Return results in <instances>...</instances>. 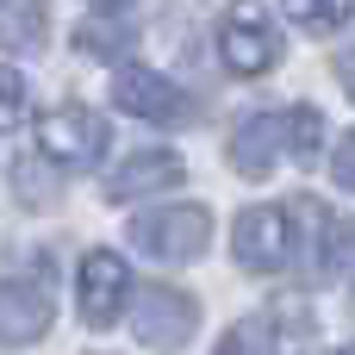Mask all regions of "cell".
I'll use <instances>...</instances> for the list:
<instances>
[{"instance_id": "4", "label": "cell", "mask_w": 355, "mask_h": 355, "mask_svg": "<svg viewBox=\"0 0 355 355\" xmlns=\"http://www.w3.org/2000/svg\"><path fill=\"white\" fill-rule=\"evenodd\" d=\"M37 150L56 168H94L106 156V119L69 100V106H56V112L37 119Z\"/></svg>"}, {"instance_id": "21", "label": "cell", "mask_w": 355, "mask_h": 355, "mask_svg": "<svg viewBox=\"0 0 355 355\" xmlns=\"http://www.w3.org/2000/svg\"><path fill=\"white\" fill-rule=\"evenodd\" d=\"M337 355H355V343H349V349H337Z\"/></svg>"}, {"instance_id": "5", "label": "cell", "mask_w": 355, "mask_h": 355, "mask_svg": "<svg viewBox=\"0 0 355 355\" xmlns=\"http://www.w3.org/2000/svg\"><path fill=\"white\" fill-rule=\"evenodd\" d=\"M56 318V287L44 268L31 275H12L0 281V349H19V343H37Z\"/></svg>"}, {"instance_id": "8", "label": "cell", "mask_w": 355, "mask_h": 355, "mask_svg": "<svg viewBox=\"0 0 355 355\" xmlns=\"http://www.w3.org/2000/svg\"><path fill=\"white\" fill-rule=\"evenodd\" d=\"M112 100H119V112L150 119V125H175V119H187V112H193V100H187L168 75H156V69H144V62L112 69Z\"/></svg>"}, {"instance_id": "18", "label": "cell", "mask_w": 355, "mask_h": 355, "mask_svg": "<svg viewBox=\"0 0 355 355\" xmlns=\"http://www.w3.org/2000/svg\"><path fill=\"white\" fill-rule=\"evenodd\" d=\"M337 69H343V87H349V94H355V50H349V56H343V62H337Z\"/></svg>"}, {"instance_id": "9", "label": "cell", "mask_w": 355, "mask_h": 355, "mask_svg": "<svg viewBox=\"0 0 355 355\" xmlns=\"http://www.w3.org/2000/svg\"><path fill=\"white\" fill-rule=\"evenodd\" d=\"M181 175H187V162H181L175 150H137V156H125V162L106 175V200L131 206V200H144V193H162V187H175Z\"/></svg>"}, {"instance_id": "13", "label": "cell", "mask_w": 355, "mask_h": 355, "mask_svg": "<svg viewBox=\"0 0 355 355\" xmlns=\"http://www.w3.org/2000/svg\"><path fill=\"white\" fill-rule=\"evenodd\" d=\"M281 125H287V150L300 162H318V150H324V112L318 106H293Z\"/></svg>"}, {"instance_id": "16", "label": "cell", "mask_w": 355, "mask_h": 355, "mask_svg": "<svg viewBox=\"0 0 355 355\" xmlns=\"http://www.w3.org/2000/svg\"><path fill=\"white\" fill-rule=\"evenodd\" d=\"M125 44H131V37H125V31H119V37H112V31H106V25H87V31H81V50H94V56H119V50H125Z\"/></svg>"}, {"instance_id": "14", "label": "cell", "mask_w": 355, "mask_h": 355, "mask_svg": "<svg viewBox=\"0 0 355 355\" xmlns=\"http://www.w3.org/2000/svg\"><path fill=\"white\" fill-rule=\"evenodd\" d=\"M212 355H275V324L268 318H237Z\"/></svg>"}, {"instance_id": "19", "label": "cell", "mask_w": 355, "mask_h": 355, "mask_svg": "<svg viewBox=\"0 0 355 355\" xmlns=\"http://www.w3.org/2000/svg\"><path fill=\"white\" fill-rule=\"evenodd\" d=\"M343 243H349V281H355V225H343Z\"/></svg>"}, {"instance_id": "12", "label": "cell", "mask_w": 355, "mask_h": 355, "mask_svg": "<svg viewBox=\"0 0 355 355\" xmlns=\"http://www.w3.org/2000/svg\"><path fill=\"white\" fill-rule=\"evenodd\" d=\"M281 12H287L300 31L331 37V31H343V25L355 19V0H281Z\"/></svg>"}, {"instance_id": "11", "label": "cell", "mask_w": 355, "mask_h": 355, "mask_svg": "<svg viewBox=\"0 0 355 355\" xmlns=\"http://www.w3.org/2000/svg\"><path fill=\"white\" fill-rule=\"evenodd\" d=\"M44 31H50V12L44 0H0V50H44Z\"/></svg>"}, {"instance_id": "7", "label": "cell", "mask_w": 355, "mask_h": 355, "mask_svg": "<svg viewBox=\"0 0 355 355\" xmlns=\"http://www.w3.org/2000/svg\"><path fill=\"white\" fill-rule=\"evenodd\" d=\"M125 300H131V268L119 262V250H87L81 268H75V306H81V318L94 331H106V324H119Z\"/></svg>"}, {"instance_id": "6", "label": "cell", "mask_w": 355, "mask_h": 355, "mask_svg": "<svg viewBox=\"0 0 355 355\" xmlns=\"http://www.w3.org/2000/svg\"><path fill=\"white\" fill-rule=\"evenodd\" d=\"M131 324H137V343H144V349L175 355V349H187V337L200 331V306H193V293H181V287H144Z\"/></svg>"}, {"instance_id": "10", "label": "cell", "mask_w": 355, "mask_h": 355, "mask_svg": "<svg viewBox=\"0 0 355 355\" xmlns=\"http://www.w3.org/2000/svg\"><path fill=\"white\" fill-rule=\"evenodd\" d=\"M281 144H287V125L275 112H250L231 131V168L250 175V181H268V168L281 162Z\"/></svg>"}, {"instance_id": "3", "label": "cell", "mask_w": 355, "mask_h": 355, "mask_svg": "<svg viewBox=\"0 0 355 355\" xmlns=\"http://www.w3.org/2000/svg\"><path fill=\"white\" fill-rule=\"evenodd\" d=\"M231 250L250 275H281L293 262V212L287 206H243L231 225Z\"/></svg>"}, {"instance_id": "2", "label": "cell", "mask_w": 355, "mask_h": 355, "mask_svg": "<svg viewBox=\"0 0 355 355\" xmlns=\"http://www.w3.org/2000/svg\"><path fill=\"white\" fill-rule=\"evenodd\" d=\"M131 243L150 256V262H193V256H206V243H212V212L206 206H162V212H144L137 225H131Z\"/></svg>"}, {"instance_id": "1", "label": "cell", "mask_w": 355, "mask_h": 355, "mask_svg": "<svg viewBox=\"0 0 355 355\" xmlns=\"http://www.w3.org/2000/svg\"><path fill=\"white\" fill-rule=\"evenodd\" d=\"M218 56L243 81H256V75H268L281 62V31H275V19H268L262 0H231L225 6V19H218Z\"/></svg>"}, {"instance_id": "15", "label": "cell", "mask_w": 355, "mask_h": 355, "mask_svg": "<svg viewBox=\"0 0 355 355\" xmlns=\"http://www.w3.org/2000/svg\"><path fill=\"white\" fill-rule=\"evenodd\" d=\"M25 112H31V94H25L19 69H6V62H0V131H19V125H25Z\"/></svg>"}, {"instance_id": "20", "label": "cell", "mask_w": 355, "mask_h": 355, "mask_svg": "<svg viewBox=\"0 0 355 355\" xmlns=\"http://www.w3.org/2000/svg\"><path fill=\"white\" fill-rule=\"evenodd\" d=\"M87 6H100V12H119V6H131V0H87Z\"/></svg>"}, {"instance_id": "17", "label": "cell", "mask_w": 355, "mask_h": 355, "mask_svg": "<svg viewBox=\"0 0 355 355\" xmlns=\"http://www.w3.org/2000/svg\"><path fill=\"white\" fill-rule=\"evenodd\" d=\"M331 175H337V187H349V193H355V131L337 144V156H331Z\"/></svg>"}]
</instances>
